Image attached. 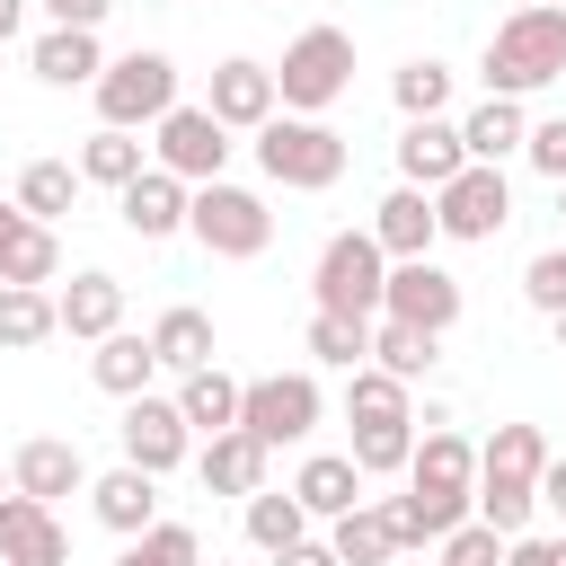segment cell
<instances>
[{
	"mask_svg": "<svg viewBox=\"0 0 566 566\" xmlns=\"http://www.w3.org/2000/svg\"><path fill=\"white\" fill-rule=\"evenodd\" d=\"M522 301H531L539 318H557V310H566V239H557V248H539V256L522 265Z\"/></svg>",
	"mask_w": 566,
	"mask_h": 566,
	"instance_id": "74e56055",
	"label": "cell"
},
{
	"mask_svg": "<svg viewBox=\"0 0 566 566\" xmlns=\"http://www.w3.org/2000/svg\"><path fill=\"white\" fill-rule=\"evenodd\" d=\"M548 460H557V451H548L539 424H495V433L478 442V522L504 531V539H522L531 513H539V469H548Z\"/></svg>",
	"mask_w": 566,
	"mask_h": 566,
	"instance_id": "7a4b0ae2",
	"label": "cell"
},
{
	"mask_svg": "<svg viewBox=\"0 0 566 566\" xmlns=\"http://www.w3.org/2000/svg\"><path fill=\"white\" fill-rule=\"evenodd\" d=\"M522 142H531V106H522V97H478V106L460 115V150H469L478 168H504Z\"/></svg>",
	"mask_w": 566,
	"mask_h": 566,
	"instance_id": "d4e9b609",
	"label": "cell"
},
{
	"mask_svg": "<svg viewBox=\"0 0 566 566\" xmlns=\"http://www.w3.org/2000/svg\"><path fill=\"white\" fill-rule=\"evenodd\" d=\"M248 150H256L265 186H283V195H327L345 177V159H354L327 115H274L265 133H248Z\"/></svg>",
	"mask_w": 566,
	"mask_h": 566,
	"instance_id": "3957f363",
	"label": "cell"
},
{
	"mask_svg": "<svg viewBox=\"0 0 566 566\" xmlns=\"http://www.w3.org/2000/svg\"><path fill=\"white\" fill-rule=\"evenodd\" d=\"M88 513H97L115 539H142V531L159 522V478L133 469V460H115L106 478H88Z\"/></svg>",
	"mask_w": 566,
	"mask_h": 566,
	"instance_id": "7402d4cb",
	"label": "cell"
},
{
	"mask_svg": "<svg viewBox=\"0 0 566 566\" xmlns=\"http://www.w3.org/2000/svg\"><path fill=\"white\" fill-rule=\"evenodd\" d=\"M203 106H212L230 133H265V124L283 115L274 62H256V53H230V62H212V88H203Z\"/></svg>",
	"mask_w": 566,
	"mask_h": 566,
	"instance_id": "4fadbf2b",
	"label": "cell"
},
{
	"mask_svg": "<svg viewBox=\"0 0 566 566\" xmlns=\"http://www.w3.org/2000/svg\"><path fill=\"white\" fill-rule=\"evenodd\" d=\"M301 354H310L318 371H363V363H371V327H363V318H327V310H310Z\"/></svg>",
	"mask_w": 566,
	"mask_h": 566,
	"instance_id": "d590c367",
	"label": "cell"
},
{
	"mask_svg": "<svg viewBox=\"0 0 566 566\" xmlns=\"http://www.w3.org/2000/svg\"><path fill=\"white\" fill-rule=\"evenodd\" d=\"M115 442H124V460H133V469H150V478H168V469H186V460H195V424L177 416V398H168V389L124 398Z\"/></svg>",
	"mask_w": 566,
	"mask_h": 566,
	"instance_id": "7c38bea8",
	"label": "cell"
},
{
	"mask_svg": "<svg viewBox=\"0 0 566 566\" xmlns=\"http://www.w3.org/2000/svg\"><path fill=\"white\" fill-rule=\"evenodd\" d=\"M478 80H486V97H522V106L539 88H557L566 80V9H504L478 53Z\"/></svg>",
	"mask_w": 566,
	"mask_h": 566,
	"instance_id": "6da1fadb",
	"label": "cell"
},
{
	"mask_svg": "<svg viewBox=\"0 0 566 566\" xmlns=\"http://www.w3.org/2000/svg\"><path fill=\"white\" fill-rule=\"evenodd\" d=\"M27 35V0H0V44H18Z\"/></svg>",
	"mask_w": 566,
	"mask_h": 566,
	"instance_id": "bcb514c9",
	"label": "cell"
},
{
	"mask_svg": "<svg viewBox=\"0 0 566 566\" xmlns=\"http://www.w3.org/2000/svg\"><path fill=\"white\" fill-rule=\"evenodd\" d=\"M239 531H248V548L283 557V548H301V539H310V513H301V495H292V486H256V495L239 504Z\"/></svg>",
	"mask_w": 566,
	"mask_h": 566,
	"instance_id": "f546056e",
	"label": "cell"
},
{
	"mask_svg": "<svg viewBox=\"0 0 566 566\" xmlns=\"http://www.w3.org/2000/svg\"><path fill=\"white\" fill-rule=\"evenodd\" d=\"M186 239H195L203 256H221V265H248V256H265V248H274V212H265V195H256V186L212 177V186H195Z\"/></svg>",
	"mask_w": 566,
	"mask_h": 566,
	"instance_id": "8992f818",
	"label": "cell"
},
{
	"mask_svg": "<svg viewBox=\"0 0 566 566\" xmlns=\"http://www.w3.org/2000/svg\"><path fill=\"white\" fill-rule=\"evenodd\" d=\"M557 212H566V186H557Z\"/></svg>",
	"mask_w": 566,
	"mask_h": 566,
	"instance_id": "db71d44e",
	"label": "cell"
},
{
	"mask_svg": "<svg viewBox=\"0 0 566 566\" xmlns=\"http://www.w3.org/2000/svg\"><path fill=\"white\" fill-rule=\"evenodd\" d=\"M274 566H345V557H336V548H327V539H301V548H283V557H274Z\"/></svg>",
	"mask_w": 566,
	"mask_h": 566,
	"instance_id": "f6af8a7d",
	"label": "cell"
},
{
	"mask_svg": "<svg viewBox=\"0 0 566 566\" xmlns=\"http://www.w3.org/2000/svg\"><path fill=\"white\" fill-rule=\"evenodd\" d=\"M18 221H27V212H18V203H0V248H9V230H18Z\"/></svg>",
	"mask_w": 566,
	"mask_h": 566,
	"instance_id": "7dc6e473",
	"label": "cell"
},
{
	"mask_svg": "<svg viewBox=\"0 0 566 566\" xmlns=\"http://www.w3.org/2000/svg\"><path fill=\"white\" fill-rule=\"evenodd\" d=\"M363 230L380 239V256H389V265L433 256V239H442V221H433V195H424V186H389V195L371 203V221H363Z\"/></svg>",
	"mask_w": 566,
	"mask_h": 566,
	"instance_id": "ac0fdd59",
	"label": "cell"
},
{
	"mask_svg": "<svg viewBox=\"0 0 566 566\" xmlns=\"http://www.w3.org/2000/svg\"><path fill=\"white\" fill-rule=\"evenodd\" d=\"M9 486L35 495V504H62V495H88V460H80L71 433H35V442L9 451Z\"/></svg>",
	"mask_w": 566,
	"mask_h": 566,
	"instance_id": "5bb4252c",
	"label": "cell"
},
{
	"mask_svg": "<svg viewBox=\"0 0 566 566\" xmlns=\"http://www.w3.org/2000/svg\"><path fill=\"white\" fill-rule=\"evenodd\" d=\"M9 203H18L27 221H44V230H53V221L80 203V168H71V159H27V168L9 177Z\"/></svg>",
	"mask_w": 566,
	"mask_h": 566,
	"instance_id": "4dcf8cb0",
	"label": "cell"
},
{
	"mask_svg": "<svg viewBox=\"0 0 566 566\" xmlns=\"http://www.w3.org/2000/svg\"><path fill=\"white\" fill-rule=\"evenodd\" d=\"M265 460H274V451H265L248 424H230V433L195 442V478H203V495H239V504H248V495L265 486Z\"/></svg>",
	"mask_w": 566,
	"mask_h": 566,
	"instance_id": "ffe728a7",
	"label": "cell"
},
{
	"mask_svg": "<svg viewBox=\"0 0 566 566\" xmlns=\"http://www.w3.org/2000/svg\"><path fill=\"white\" fill-rule=\"evenodd\" d=\"M168 398H177V416L195 424V442H212V433H230V424H239V398H248V380H230L221 363H203V371H186Z\"/></svg>",
	"mask_w": 566,
	"mask_h": 566,
	"instance_id": "4316f807",
	"label": "cell"
},
{
	"mask_svg": "<svg viewBox=\"0 0 566 566\" xmlns=\"http://www.w3.org/2000/svg\"><path fill=\"white\" fill-rule=\"evenodd\" d=\"M53 336H62L53 292H35V283H0V354H35V345H53Z\"/></svg>",
	"mask_w": 566,
	"mask_h": 566,
	"instance_id": "1f68e13d",
	"label": "cell"
},
{
	"mask_svg": "<svg viewBox=\"0 0 566 566\" xmlns=\"http://www.w3.org/2000/svg\"><path fill=\"white\" fill-rule=\"evenodd\" d=\"M460 310H469V292H460V274H451V265H433V256L389 265V301H380V318L424 327V336H451V327H460Z\"/></svg>",
	"mask_w": 566,
	"mask_h": 566,
	"instance_id": "8fae6325",
	"label": "cell"
},
{
	"mask_svg": "<svg viewBox=\"0 0 566 566\" xmlns=\"http://www.w3.org/2000/svg\"><path fill=\"white\" fill-rule=\"evenodd\" d=\"M416 460V424H354V469L363 478H407Z\"/></svg>",
	"mask_w": 566,
	"mask_h": 566,
	"instance_id": "8d00e7d4",
	"label": "cell"
},
{
	"mask_svg": "<svg viewBox=\"0 0 566 566\" xmlns=\"http://www.w3.org/2000/svg\"><path fill=\"white\" fill-rule=\"evenodd\" d=\"M88 380H97L106 398H150V389H159V345H150V327H115V336L88 354Z\"/></svg>",
	"mask_w": 566,
	"mask_h": 566,
	"instance_id": "cb8c5ba5",
	"label": "cell"
},
{
	"mask_svg": "<svg viewBox=\"0 0 566 566\" xmlns=\"http://www.w3.org/2000/svg\"><path fill=\"white\" fill-rule=\"evenodd\" d=\"M115 566H159V557H142V548H133V539H124V557H115Z\"/></svg>",
	"mask_w": 566,
	"mask_h": 566,
	"instance_id": "c3c4849f",
	"label": "cell"
},
{
	"mask_svg": "<svg viewBox=\"0 0 566 566\" xmlns=\"http://www.w3.org/2000/svg\"><path fill=\"white\" fill-rule=\"evenodd\" d=\"M133 548H142V557H159V566H203V531H195V522H168V513H159Z\"/></svg>",
	"mask_w": 566,
	"mask_h": 566,
	"instance_id": "f35d334b",
	"label": "cell"
},
{
	"mask_svg": "<svg viewBox=\"0 0 566 566\" xmlns=\"http://www.w3.org/2000/svg\"><path fill=\"white\" fill-rule=\"evenodd\" d=\"M363 486H371V478L354 469V451H310V460L292 469V495H301V513H310V522H345L354 504H371Z\"/></svg>",
	"mask_w": 566,
	"mask_h": 566,
	"instance_id": "44dd1931",
	"label": "cell"
},
{
	"mask_svg": "<svg viewBox=\"0 0 566 566\" xmlns=\"http://www.w3.org/2000/svg\"><path fill=\"white\" fill-rule=\"evenodd\" d=\"M451 62H433V53H407L398 71H389V106H398V124H433V115H451Z\"/></svg>",
	"mask_w": 566,
	"mask_h": 566,
	"instance_id": "f1b7e54d",
	"label": "cell"
},
{
	"mask_svg": "<svg viewBox=\"0 0 566 566\" xmlns=\"http://www.w3.org/2000/svg\"><path fill=\"white\" fill-rule=\"evenodd\" d=\"M513 9H566V0H513Z\"/></svg>",
	"mask_w": 566,
	"mask_h": 566,
	"instance_id": "f907efd6",
	"label": "cell"
},
{
	"mask_svg": "<svg viewBox=\"0 0 566 566\" xmlns=\"http://www.w3.org/2000/svg\"><path fill=\"white\" fill-rule=\"evenodd\" d=\"M433 221H442V239H460V248H486V239H504V221H513V186H504V168H460L442 195H433Z\"/></svg>",
	"mask_w": 566,
	"mask_h": 566,
	"instance_id": "30bf717a",
	"label": "cell"
},
{
	"mask_svg": "<svg viewBox=\"0 0 566 566\" xmlns=\"http://www.w3.org/2000/svg\"><path fill=\"white\" fill-rule=\"evenodd\" d=\"M186 212H195V186H186V177H168V168H142V177L115 195V221H124L133 239H177V230H186Z\"/></svg>",
	"mask_w": 566,
	"mask_h": 566,
	"instance_id": "e0dca14e",
	"label": "cell"
},
{
	"mask_svg": "<svg viewBox=\"0 0 566 566\" xmlns=\"http://www.w3.org/2000/svg\"><path fill=\"white\" fill-rule=\"evenodd\" d=\"M398 186H424V195H442L460 168H469V150H460V115H433V124H398Z\"/></svg>",
	"mask_w": 566,
	"mask_h": 566,
	"instance_id": "2e32d148",
	"label": "cell"
},
{
	"mask_svg": "<svg viewBox=\"0 0 566 566\" xmlns=\"http://www.w3.org/2000/svg\"><path fill=\"white\" fill-rule=\"evenodd\" d=\"M35 9H44V27H88V35H97L115 0H35Z\"/></svg>",
	"mask_w": 566,
	"mask_h": 566,
	"instance_id": "b9f144b4",
	"label": "cell"
},
{
	"mask_svg": "<svg viewBox=\"0 0 566 566\" xmlns=\"http://www.w3.org/2000/svg\"><path fill=\"white\" fill-rule=\"evenodd\" d=\"M0 566H71V531H62V513L9 486V495H0Z\"/></svg>",
	"mask_w": 566,
	"mask_h": 566,
	"instance_id": "9a60e30c",
	"label": "cell"
},
{
	"mask_svg": "<svg viewBox=\"0 0 566 566\" xmlns=\"http://www.w3.org/2000/svg\"><path fill=\"white\" fill-rule=\"evenodd\" d=\"M522 159H531L548 186H566V115H531V142H522Z\"/></svg>",
	"mask_w": 566,
	"mask_h": 566,
	"instance_id": "ab89813d",
	"label": "cell"
},
{
	"mask_svg": "<svg viewBox=\"0 0 566 566\" xmlns=\"http://www.w3.org/2000/svg\"><path fill=\"white\" fill-rule=\"evenodd\" d=\"M53 310H62V336H80V345H106V336L124 327V283H115L106 265H80V274L53 292Z\"/></svg>",
	"mask_w": 566,
	"mask_h": 566,
	"instance_id": "d6986e66",
	"label": "cell"
},
{
	"mask_svg": "<svg viewBox=\"0 0 566 566\" xmlns=\"http://www.w3.org/2000/svg\"><path fill=\"white\" fill-rule=\"evenodd\" d=\"M539 513H557V522H566V451L539 469Z\"/></svg>",
	"mask_w": 566,
	"mask_h": 566,
	"instance_id": "ee69618b",
	"label": "cell"
},
{
	"mask_svg": "<svg viewBox=\"0 0 566 566\" xmlns=\"http://www.w3.org/2000/svg\"><path fill=\"white\" fill-rule=\"evenodd\" d=\"M274 88H283V115H327L354 88V35L345 27H301L274 62Z\"/></svg>",
	"mask_w": 566,
	"mask_h": 566,
	"instance_id": "52a82bcc",
	"label": "cell"
},
{
	"mask_svg": "<svg viewBox=\"0 0 566 566\" xmlns=\"http://www.w3.org/2000/svg\"><path fill=\"white\" fill-rule=\"evenodd\" d=\"M106 62H115V53H106L88 27H44V35L27 44V71H35L44 88H97Z\"/></svg>",
	"mask_w": 566,
	"mask_h": 566,
	"instance_id": "603a6c76",
	"label": "cell"
},
{
	"mask_svg": "<svg viewBox=\"0 0 566 566\" xmlns=\"http://www.w3.org/2000/svg\"><path fill=\"white\" fill-rule=\"evenodd\" d=\"M557 566H566V531H557Z\"/></svg>",
	"mask_w": 566,
	"mask_h": 566,
	"instance_id": "816d5d0a",
	"label": "cell"
},
{
	"mask_svg": "<svg viewBox=\"0 0 566 566\" xmlns=\"http://www.w3.org/2000/svg\"><path fill=\"white\" fill-rule=\"evenodd\" d=\"M380 301H389V256H380V239H371V230H336V239L318 248V265H310V310L371 327Z\"/></svg>",
	"mask_w": 566,
	"mask_h": 566,
	"instance_id": "277c9868",
	"label": "cell"
},
{
	"mask_svg": "<svg viewBox=\"0 0 566 566\" xmlns=\"http://www.w3.org/2000/svg\"><path fill=\"white\" fill-rule=\"evenodd\" d=\"M150 345H159V371H168V380H186V371H203V363L221 354V336H212V318H203L195 301H168V310L150 318Z\"/></svg>",
	"mask_w": 566,
	"mask_h": 566,
	"instance_id": "484cf974",
	"label": "cell"
},
{
	"mask_svg": "<svg viewBox=\"0 0 566 566\" xmlns=\"http://www.w3.org/2000/svg\"><path fill=\"white\" fill-rule=\"evenodd\" d=\"M239 424H248L265 451H283V442H310V433L327 424V389H318V371H265V380H248V398H239Z\"/></svg>",
	"mask_w": 566,
	"mask_h": 566,
	"instance_id": "ba28073f",
	"label": "cell"
},
{
	"mask_svg": "<svg viewBox=\"0 0 566 566\" xmlns=\"http://www.w3.org/2000/svg\"><path fill=\"white\" fill-rule=\"evenodd\" d=\"M0 495H9V460H0Z\"/></svg>",
	"mask_w": 566,
	"mask_h": 566,
	"instance_id": "f5cc1de1",
	"label": "cell"
},
{
	"mask_svg": "<svg viewBox=\"0 0 566 566\" xmlns=\"http://www.w3.org/2000/svg\"><path fill=\"white\" fill-rule=\"evenodd\" d=\"M371 363L389 371V380H433V363H442V336H424V327H398V318H371Z\"/></svg>",
	"mask_w": 566,
	"mask_h": 566,
	"instance_id": "e575fe53",
	"label": "cell"
},
{
	"mask_svg": "<svg viewBox=\"0 0 566 566\" xmlns=\"http://www.w3.org/2000/svg\"><path fill=\"white\" fill-rule=\"evenodd\" d=\"M71 168H80V186H106V195H124V186L150 168V142H142V133H115V124H97V133L71 150Z\"/></svg>",
	"mask_w": 566,
	"mask_h": 566,
	"instance_id": "83f0119b",
	"label": "cell"
},
{
	"mask_svg": "<svg viewBox=\"0 0 566 566\" xmlns=\"http://www.w3.org/2000/svg\"><path fill=\"white\" fill-rule=\"evenodd\" d=\"M97 124H115V133H150L168 106H186L177 97V53H159V44H133V53H115L106 71H97Z\"/></svg>",
	"mask_w": 566,
	"mask_h": 566,
	"instance_id": "5b68a950",
	"label": "cell"
},
{
	"mask_svg": "<svg viewBox=\"0 0 566 566\" xmlns=\"http://www.w3.org/2000/svg\"><path fill=\"white\" fill-rule=\"evenodd\" d=\"M327 548H336L345 566H389V557H407V548H398L389 504H354L345 522H327Z\"/></svg>",
	"mask_w": 566,
	"mask_h": 566,
	"instance_id": "836d02e7",
	"label": "cell"
},
{
	"mask_svg": "<svg viewBox=\"0 0 566 566\" xmlns=\"http://www.w3.org/2000/svg\"><path fill=\"white\" fill-rule=\"evenodd\" d=\"M345 424H416V389L389 380L380 363L345 371Z\"/></svg>",
	"mask_w": 566,
	"mask_h": 566,
	"instance_id": "d6a6232c",
	"label": "cell"
},
{
	"mask_svg": "<svg viewBox=\"0 0 566 566\" xmlns=\"http://www.w3.org/2000/svg\"><path fill=\"white\" fill-rule=\"evenodd\" d=\"M442 566H504V531H486V522H460V531L442 539Z\"/></svg>",
	"mask_w": 566,
	"mask_h": 566,
	"instance_id": "60d3db41",
	"label": "cell"
},
{
	"mask_svg": "<svg viewBox=\"0 0 566 566\" xmlns=\"http://www.w3.org/2000/svg\"><path fill=\"white\" fill-rule=\"evenodd\" d=\"M548 327H557V354H566V310H557V318H548Z\"/></svg>",
	"mask_w": 566,
	"mask_h": 566,
	"instance_id": "681fc988",
	"label": "cell"
},
{
	"mask_svg": "<svg viewBox=\"0 0 566 566\" xmlns=\"http://www.w3.org/2000/svg\"><path fill=\"white\" fill-rule=\"evenodd\" d=\"M504 566H557V531H522V539H504Z\"/></svg>",
	"mask_w": 566,
	"mask_h": 566,
	"instance_id": "7bdbcfd3",
	"label": "cell"
},
{
	"mask_svg": "<svg viewBox=\"0 0 566 566\" xmlns=\"http://www.w3.org/2000/svg\"><path fill=\"white\" fill-rule=\"evenodd\" d=\"M230 124L212 115V106H168L159 124H150V168H168V177H186V186H212V177H230Z\"/></svg>",
	"mask_w": 566,
	"mask_h": 566,
	"instance_id": "9c48e42d",
	"label": "cell"
}]
</instances>
